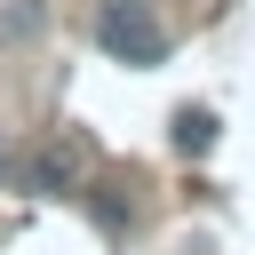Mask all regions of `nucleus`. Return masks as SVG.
<instances>
[{"instance_id": "nucleus-1", "label": "nucleus", "mask_w": 255, "mask_h": 255, "mask_svg": "<svg viewBox=\"0 0 255 255\" xmlns=\"http://www.w3.org/2000/svg\"><path fill=\"white\" fill-rule=\"evenodd\" d=\"M96 48L112 64H159L167 56V24L151 0H96Z\"/></svg>"}, {"instance_id": "nucleus-2", "label": "nucleus", "mask_w": 255, "mask_h": 255, "mask_svg": "<svg viewBox=\"0 0 255 255\" xmlns=\"http://www.w3.org/2000/svg\"><path fill=\"white\" fill-rule=\"evenodd\" d=\"M88 159H96V143H88L80 128H48L40 143H24V167H16V183H24V191H80Z\"/></svg>"}, {"instance_id": "nucleus-3", "label": "nucleus", "mask_w": 255, "mask_h": 255, "mask_svg": "<svg viewBox=\"0 0 255 255\" xmlns=\"http://www.w3.org/2000/svg\"><path fill=\"white\" fill-rule=\"evenodd\" d=\"M215 135H223V120H215L207 104H183V112H175V151H183V159H207Z\"/></svg>"}, {"instance_id": "nucleus-4", "label": "nucleus", "mask_w": 255, "mask_h": 255, "mask_svg": "<svg viewBox=\"0 0 255 255\" xmlns=\"http://www.w3.org/2000/svg\"><path fill=\"white\" fill-rule=\"evenodd\" d=\"M40 24H48V0H8L0 8V40H32Z\"/></svg>"}, {"instance_id": "nucleus-5", "label": "nucleus", "mask_w": 255, "mask_h": 255, "mask_svg": "<svg viewBox=\"0 0 255 255\" xmlns=\"http://www.w3.org/2000/svg\"><path fill=\"white\" fill-rule=\"evenodd\" d=\"M16 167H24V151H16L8 135H0V183H16Z\"/></svg>"}]
</instances>
